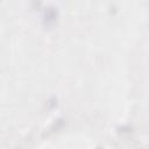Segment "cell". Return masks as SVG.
<instances>
[{
	"mask_svg": "<svg viewBox=\"0 0 149 149\" xmlns=\"http://www.w3.org/2000/svg\"><path fill=\"white\" fill-rule=\"evenodd\" d=\"M57 17V12L55 10V8H48L44 13V19L47 22H54Z\"/></svg>",
	"mask_w": 149,
	"mask_h": 149,
	"instance_id": "1",
	"label": "cell"
}]
</instances>
